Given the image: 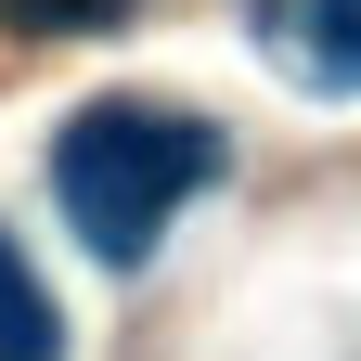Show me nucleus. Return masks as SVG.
I'll use <instances>...</instances> for the list:
<instances>
[{
  "label": "nucleus",
  "mask_w": 361,
  "mask_h": 361,
  "mask_svg": "<svg viewBox=\"0 0 361 361\" xmlns=\"http://www.w3.org/2000/svg\"><path fill=\"white\" fill-rule=\"evenodd\" d=\"M207 180H219V129L207 116H168V104H90L52 142V194H65L78 245L104 271H129L180 219V194H207Z\"/></svg>",
  "instance_id": "1"
},
{
  "label": "nucleus",
  "mask_w": 361,
  "mask_h": 361,
  "mask_svg": "<svg viewBox=\"0 0 361 361\" xmlns=\"http://www.w3.org/2000/svg\"><path fill=\"white\" fill-rule=\"evenodd\" d=\"M271 65L310 90H361V0H271Z\"/></svg>",
  "instance_id": "2"
},
{
  "label": "nucleus",
  "mask_w": 361,
  "mask_h": 361,
  "mask_svg": "<svg viewBox=\"0 0 361 361\" xmlns=\"http://www.w3.org/2000/svg\"><path fill=\"white\" fill-rule=\"evenodd\" d=\"M129 13V0H0V26H39V39H65V26H104Z\"/></svg>",
  "instance_id": "4"
},
{
  "label": "nucleus",
  "mask_w": 361,
  "mask_h": 361,
  "mask_svg": "<svg viewBox=\"0 0 361 361\" xmlns=\"http://www.w3.org/2000/svg\"><path fill=\"white\" fill-rule=\"evenodd\" d=\"M0 361H65V323H52V284L26 271V245L0 233Z\"/></svg>",
  "instance_id": "3"
}]
</instances>
